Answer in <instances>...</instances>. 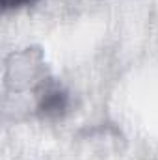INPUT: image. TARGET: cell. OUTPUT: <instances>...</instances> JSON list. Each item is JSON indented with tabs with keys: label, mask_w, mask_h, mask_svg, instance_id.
I'll use <instances>...</instances> for the list:
<instances>
[{
	"label": "cell",
	"mask_w": 158,
	"mask_h": 160,
	"mask_svg": "<svg viewBox=\"0 0 158 160\" xmlns=\"http://www.w3.org/2000/svg\"><path fill=\"white\" fill-rule=\"evenodd\" d=\"M67 108V93L60 88H48L45 89V93L41 95V102H39V110L48 116V118H56L62 116L63 110Z\"/></svg>",
	"instance_id": "cell-1"
},
{
	"label": "cell",
	"mask_w": 158,
	"mask_h": 160,
	"mask_svg": "<svg viewBox=\"0 0 158 160\" xmlns=\"http://www.w3.org/2000/svg\"><path fill=\"white\" fill-rule=\"evenodd\" d=\"M37 0H0L2 4V9H19V8H24V6H32L36 4Z\"/></svg>",
	"instance_id": "cell-2"
}]
</instances>
